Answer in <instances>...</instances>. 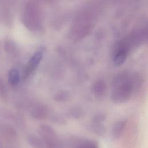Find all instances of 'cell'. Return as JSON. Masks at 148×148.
<instances>
[{"label": "cell", "instance_id": "ba28073f", "mask_svg": "<svg viewBox=\"0 0 148 148\" xmlns=\"http://www.w3.org/2000/svg\"><path fill=\"white\" fill-rule=\"evenodd\" d=\"M8 93L6 84L3 79L0 77V98L3 101L8 100Z\"/></svg>", "mask_w": 148, "mask_h": 148}, {"label": "cell", "instance_id": "6da1fadb", "mask_svg": "<svg viewBox=\"0 0 148 148\" xmlns=\"http://www.w3.org/2000/svg\"><path fill=\"white\" fill-rule=\"evenodd\" d=\"M114 88L112 94V99L115 103H119L128 100L133 91V88L127 74H120L117 76L113 83Z\"/></svg>", "mask_w": 148, "mask_h": 148}, {"label": "cell", "instance_id": "3957f363", "mask_svg": "<svg viewBox=\"0 0 148 148\" xmlns=\"http://www.w3.org/2000/svg\"><path fill=\"white\" fill-rule=\"evenodd\" d=\"M127 50L124 47H121L116 51L113 57V63L116 66L121 65L125 61L127 56Z\"/></svg>", "mask_w": 148, "mask_h": 148}, {"label": "cell", "instance_id": "277c9868", "mask_svg": "<svg viewBox=\"0 0 148 148\" xmlns=\"http://www.w3.org/2000/svg\"><path fill=\"white\" fill-rule=\"evenodd\" d=\"M20 80L19 71L15 68H11L8 72V82L12 86H16Z\"/></svg>", "mask_w": 148, "mask_h": 148}, {"label": "cell", "instance_id": "9c48e42d", "mask_svg": "<svg viewBox=\"0 0 148 148\" xmlns=\"http://www.w3.org/2000/svg\"><path fill=\"white\" fill-rule=\"evenodd\" d=\"M4 49L6 53L9 56H12L14 55L15 53V49L13 43L10 40H6L4 43Z\"/></svg>", "mask_w": 148, "mask_h": 148}, {"label": "cell", "instance_id": "52a82bcc", "mask_svg": "<svg viewBox=\"0 0 148 148\" xmlns=\"http://www.w3.org/2000/svg\"><path fill=\"white\" fill-rule=\"evenodd\" d=\"M106 84L105 83L101 80H99L97 81L93 86V90L95 95H103L106 91Z\"/></svg>", "mask_w": 148, "mask_h": 148}, {"label": "cell", "instance_id": "8fae6325", "mask_svg": "<svg viewBox=\"0 0 148 148\" xmlns=\"http://www.w3.org/2000/svg\"><path fill=\"white\" fill-rule=\"evenodd\" d=\"M68 95L69 94L66 92H61L58 94L56 95L55 99H56V100L59 102L65 101V99H67L68 98Z\"/></svg>", "mask_w": 148, "mask_h": 148}, {"label": "cell", "instance_id": "7a4b0ae2", "mask_svg": "<svg viewBox=\"0 0 148 148\" xmlns=\"http://www.w3.org/2000/svg\"><path fill=\"white\" fill-rule=\"evenodd\" d=\"M43 51L42 50L36 51L31 57L27 64L23 72V77L25 79L29 77L35 71L39 65L40 61L43 57Z\"/></svg>", "mask_w": 148, "mask_h": 148}, {"label": "cell", "instance_id": "30bf717a", "mask_svg": "<svg viewBox=\"0 0 148 148\" xmlns=\"http://www.w3.org/2000/svg\"><path fill=\"white\" fill-rule=\"evenodd\" d=\"M13 132L12 128L6 125H2V127H1V132L5 136H11L13 134Z\"/></svg>", "mask_w": 148, "mask_h": 148}, {"label": "cell", "instance_id": "5b68a950", "mask_svg": "<svg viewBox=\"0 0 148 148\" xmlns=\"http://www.w3.org/2000/svg\"><path fill=\"white\" fill-rule=\"evenodd\" d=\"M125 124V122L124 120L119 121L114 124L112 130V136L114 139L119 138L123 132Z\"/></svg>", "mask_w": 148, "mask_h": 148}, {"label": "cell", "instance_id": "8992f818", "mask_svg": "<svg viewBox=\"0 0 148 148\" xmlns=\"http://www.w3.org/2000/svg\"><path fill=\"white\" fill-rule=\"evenodd\" d=\"M31 113L35 119H42L46 114V110L43 106L36 105L32 109Z\"/></svg>", "mask_w": 148, "mask_h": 148}]
</instances>
